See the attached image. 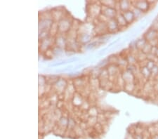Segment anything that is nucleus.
<instances>
[{
  "label": "nucleus",
  "mask_w": 158,
  "mask_h": 139,
  "mask_svg": "<svg viewBox=\"0 0 158 139\" xmlns=\"http://www.w3.org/2000/svg\"><path fill=\"white\" fill-rule=\"evenodd\" d=\"M152 139H158V135H155V136L153 137V138Z\"/></svg>",
  "instance_id": "obj_1"
}]
</instances>
